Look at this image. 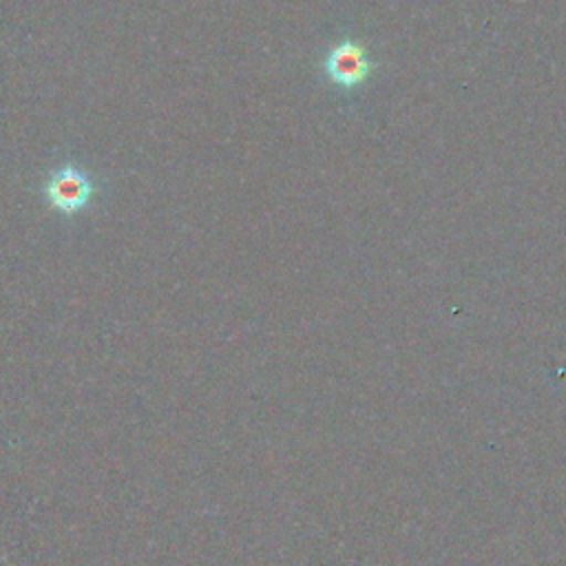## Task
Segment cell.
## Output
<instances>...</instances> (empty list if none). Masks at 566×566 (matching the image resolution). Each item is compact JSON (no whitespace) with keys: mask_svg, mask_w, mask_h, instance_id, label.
Listing matches in <instances>:
<instances>
[{"mask_svg":"<svg viewBox=\"0 0 566 566\" xmlns=\"http://www.w3.org/2000/svg\"><path fill=\"white\" fill-rule=\"evenodd\" d=\"M371 73L374 62L369 57V51L363 42L354 38L338 40L323 57L325 80L340 91H354L363 86Z\"/></svg>","mask_w":566,"mask_h":566,"instance_id":"7a4b0ae2","label":"cell"},{"mask_svg":"<svg viewBox=\"0 0 566 566\" xmlns=\"http://www.w3.org/2000/svg\"><path fill=\"white\" fill-rule=\"evenodd\" d=\"M95 195L97 184L93 175L73 161L51 168L42 184V197L49 210L69 219L84 212Z\"/></svg>","mask_w":566,"mask_h":566,"instance_id":"6da1fadb","label":"cell"}]
</instances>
